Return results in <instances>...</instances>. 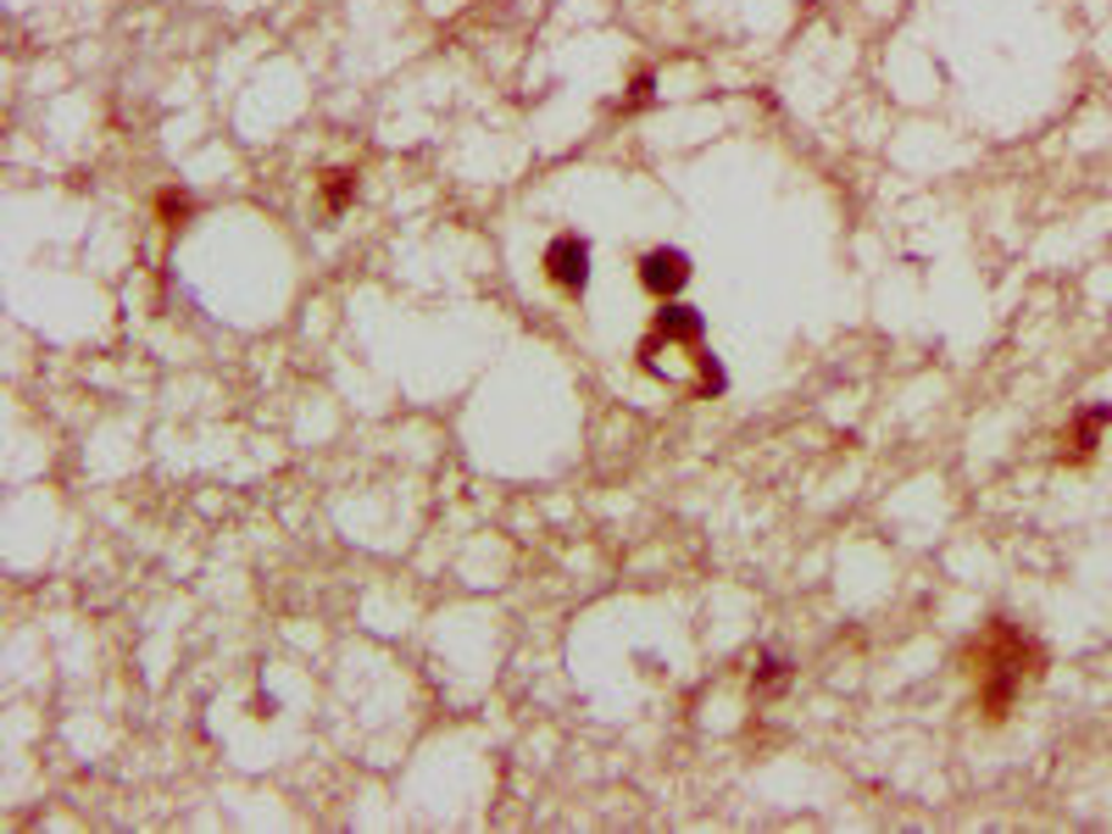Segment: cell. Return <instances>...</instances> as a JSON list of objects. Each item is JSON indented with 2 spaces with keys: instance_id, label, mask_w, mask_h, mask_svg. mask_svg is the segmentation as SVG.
<instances>
[{
  "instance_id": "cell-1",
  "label": "cell",
  "mask_w": 1112,
  "mask_h": 834,
  "mask_svg": "<svg viewBox=\"0 0 1112 834\" xmlns=\"http://www.w3.org/2000/svg\"><path fill=\"white\" fill-rule=\"evenodd\" d=\"M1040 673H1045V651L1023 629H1012L1007 618H996L985 629V640L973 645V679H979V712H985V723H1001L1012 712L1018 690L1029 679H1040Z\"/></svg>"
},
{
  "instance_id": "cell-2",
  "label": "cell",
  "mask_w": 1112,
  "mask_h": 834,
  "mask_svg": "<svg viewBox=\"0 0 1112 834\" xmlns=\"http://www.w3.org/2000/svg\"><path fill=\"white\" fill-rule=\"evenodd\" d=\"M545 278L557 289H568V295H584V284H590V240L584 234H557L545 245Z\"/></svg>"
},
{
  "instance_id": "cell-3",
  "label": "cell",
  "mask_w": 1112,
  "mask_h": 834,
  "mask_svg": "<svg viewBox=\"0 0 1112 834\" xmlns=\"http://www.w3.org/2000/svg\"><path fill=\"white\" fill-rule=\"evenodd\" d=\"M640 284L651 289V295H679L684 284H690V256L684 251H673V245H656V251H645L640 256Z\"/></svg>"
},
{
  "instance_id": "cell-4",
  "label": "cell",
  "mask_w": 1112,
  "mask_h": 834,
  "mask_svg": "<svg viewBox=\"0 0 1112 834\" xmlns=\"http://www.w3.org/2000/svg\"><path fill=\"white\" fill-rule=\"evenodd\" d=\"M1106 429H1112V400H1095V406H1084V411L1073 417V429L1062 435V462H1090Z\"/></svg>"
},
{
  "instance_id": "cell-5",
  "label": "cell",
  "mask_w": 1112,
  "mask_h": 834,
  "mask_svg": "<svg viewBox=\"0 0 1112 834\" xmlns=\"http://www.w3.org/2000/svg\"><path fill=\"white\" fill-rule=\"evenodd\" d=\"M651 339H662V345H701L706 339V317L695 306H662L656 323H651Z\"/></svg>"
},
{
  "instance_id": "cell-6",
  "label": "cell",
  "mask_w": 1112,
  "mask_h": 834,
  "mask_svg": "<svg viewBox=\"0 0 1112 834\" xmlns=\"http://www.w3.org/2000/svg\"><path fill=\"white\" fill-rule=\"evenodd\" d=\"M350 195H356V167L323 173V212H328V217H339V212L350 206Z\"/></svg>"
},
{
  "instance_id": "cell-7",
  "label": "cell",
  "mask_w": 1112,
  "mask_h": 834,
  "mask_svg": "<svg viewBox=\"0 0 1112 834\" xmlns=\"http://www.w3.org/2000/svg\"><path fill=\"white\" fill-rule=\"evenodd\" d=\"M156 217H162L167 228H184V223L195 217V195H190V190H162V195H156Z\"/></svg>"
},
{
  "instance_id": "cell-8",
  "label": "cell",
  "mask_w": 1112,
  "mask_h": 834,
  "mask_svg": "<svg viewBox=\"0 0 1112 834\" xmlns=\"http://www.w3.org/2000/svg\"><path fill=\"white\" fill-rule=\"evenodd\" d=\"M785 679H790V662H785V657H774V651H763V657H757V668H752V690H757V695H768V690H779Z\"/></svg>"
},
{
  "instance_id": "cell-9",
  "label": "cell",
  "mask_w": 1112,
  "mask_h": 834,
  "mask_svg": "<svg viewBox=\"0 0 1112 834\" xmlns=\"http://www.w3.org/2000/svg\"><path fill=\"white\" fill-rule=\"evenodd\" d=\"M656 95V79L651 73H634V84H629V101H623V112H634V106H645Z\"/></svg>"
}]
</instances>
